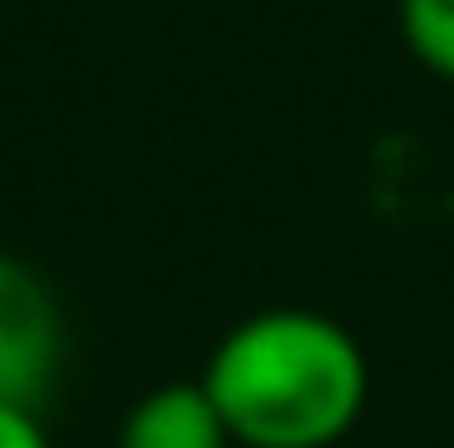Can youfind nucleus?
I'll return each mask as SVG.
<instances>
[{"mask_svg": "<svg viewBox=\"0 0 454 448\" xmlns=\"http://www.w3.org/2000/svg\"><path fill=\"white\" fill-rule=\"evenodd\" d=\"M0 448H52L41 414H35V408H6L0 403Z\"/></svg>", "mask_w": 454, "mask_h": 448, "instance_id": "obj_5", "label": "nucleus"}, {"mask_svg": "<svg viewBox=\"0 0 454 448\" xmlns=\"http://www.w3.org/2000/svg\"><path fill=\"white\" fill-rule=\"evenodd\" d=\"M115 448H236V443L224 431L213 397L201 391V380H178V385H155L127 408Z\"/></svg>", "mask_w": 454, "mask_h": 448, "instance_id": "obj_3", "label": "nucleus"}, {"mask_svg": "<svg viewBox=\"0 0 454 448\" xmlns=\"http://www.w3.org/2000/svg\"><path fill=\"white\" fill-rule=\"evenodd\" d=\"M397 23L409 52L432 75L454 81V0H397Z\"/></svg>", "mask_w": 454, "mask_h": 448, "instance_id": "obj_4", "label": "nucleus"}, {"mask_svg": "<svg viewBox=\"0 0 454 448\" xmlns=\"http://www.w3.org/2000/svg\"><path fill=\"white\" fill-rule=\"evenodd\" d=\"M64 368V311L46 276L23 259L0 253V403L35 408Z\"/></svg>", "mask_w": 454, "mask_h": 448, "instance_id": "obj_2", "label": "nucleus"}, {"mask_svg": "<svg viewBox=\"0 0 454 448\" xmlns=\"http://www.w3.org/2000/svg\"><path fill=\"white\" fill-rule=\"evenodd\" d=\"M201 391L236 448H333L363 420L368 357L322 311H259L213 345Z\"/></svg>", "mask_w": 454, "mask_h": 448, "instance_id": "obj_1", "label": "nucleus"}]
</instances>
